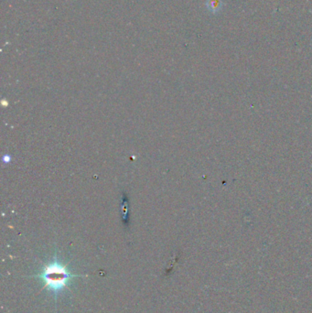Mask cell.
Masks as SVG:
<instances>
[{
  "instance_id": "obj_1",
  "label": "cell",
  "mask_w": 312,
  "mask_h": 313,
  "mask_svg": "<svg viewBox=\"0 0 312 313\" xmlns=\"http://www.w3.org/2000/svg\"><path fill=\"white\" fill-rule=\"evenodd\" d=\"M31 277L42 281L44 288L51 292L55 300H57L58 296L64 289H67L68 285L72 280L76 278H82L83 276L72 273L66 265L59 261L58 257L55 256L51 262L42 267L40 273Z\"/></svg>"
},
{
  "instance_id": "obj_2",
  "label": "cell",
  "mask_w": 312,
  "mask_h": 313,
  "mask_svg": "<svg viewBox=\"0 0 312 313\" xmlns=\"http://www.w3.org/2000/svg\"><path fill=\"white\" fill-rule=\"evenodd\" d=\"M206 6L211 12L217 13L223 8V2L222 0H207Z\"/></svg>"
}]
</instances>
